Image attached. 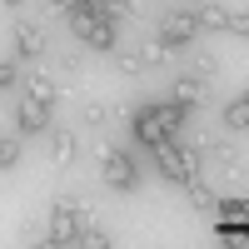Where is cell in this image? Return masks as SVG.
<instances>
[{
  "label": "cell",
  "mask_w": 249,
  "mask_h": 249,
  "mask_svg": "<svg viewBox=\"0 0 249 249\" xmlns=\"http://www.w3.org/2000/svg\"><path fill=\"white\" fill-rule=\"evenodd\" d=\"M70 20V30H75V40L80 45H90V50H115V15H105V10H75V15H65Z\"/></svg>",
  "instance_id": "1"
},
{
  "label": "cell",
  "mask_w": 249,
  "mask_h": 249,
  "mask_svg": "<svg viewBox=\"0 0 249 249\" xmlns=\"http://www.w3.org/2000/svg\"><path fill=\"white\" fill-rule=\"evenodd\" d=\"M150 150H155V164H160V175L170 184H184L190 175H199V164H190V155H184V144L175 135H164L160 144H150Z\"/></svg>",
  "instance_id": "2"
},
{
  "label": "cell",
  "mask_w": 249,
  "mask_h": 249,
  "mask_svg": "<svg viewBox=\"0 0 249 249\" xmlns=\"http://www.w3.org/2000/svg\"><path fill=\"white\" fill-rule=\"evenodd\" d=\"M100 175H105V184L110 190H135L140 184V170H135V160L120 150V144H105V150H100Z\"/></svg>",
  "instance_id": "3"
},
{
  "label": "cell",
  "mask_w": 249,
  "mask_h": 249,
  "mask_svg": "<svg viewBox=\"0 0 249 249\" xmlns=\"http://www.w3.org/2000/svg\"><path fill=\"white\" fill-rule=\"evenodd\" d=\"M80 214H85V210H75L70 199H55V210H50V234H45V244H50V249H65V244H75V234H80Z\"/></svg>",
  "instance_id": "4"
},
{
  "label": "cell",
  "mask_w": 249,
  "mask_h": 249,
  "mask_svg": "<svg viewBox=\"0 0 249 249\" xmlns=\"http://www.w3.org/2000/svg\"><path fill=\"white\" fill-rule=\"evenodd\" d=\"M195 30H199V25H195V15H190V10H179V15H164V20H160V35H155V40L175 55V50H184V45L195 40Z\"/></svg>",
  "instance_id": "5"
},
{
  "label": "cell",
  "mask_w": 249,
  "mask_h": 249,
  "mask_svg": "<svg viewBox=\"0 0 249 249\" xmlns=\"http://www.w3.org/2000/svg\"><path fill=\"white\" fill-rule=\"evenodd\" d=\"M15 124H20V135H45V130H50V105H45V100H35V95H20Z\"/></svg>",
  "instance_id": "6"
},
{
  "label": "cell",
  "mask_w": 249,
  "mask_h": 249,
  "mask_svg": "<svg viewBox=\"0 0 249 249\" xmlns=\"http://www.w3.org/2000/svg\"><path fill=\"white\" fill-rule=\"evenodd\" d=\"M45 50H50L45 30H40L35 20H15V55H20V60H40Z\"/></svg>",
  "instance_id": "7"
},
{
  "label": "cell",
  "mask_w": 249,
  "mask_h": 249,
  "mask_svg": "<svg viewBox=\"0 0 249 249\" xmlns=\"http://www.w3.org/2000/svg\"><path fill=\"white\" fill-rule=\"evenodd\" d=\"M50 160L60 164V170L80 164V135L75 130H50Z\"/></svg>",
  "instance_id": "8"
},
{
  "label": "cell",
  "mask_w": 249,
  "mask_h": 249,
  "mask_svg": "<svg viewBox=\"0 0 249 249\" xmlns=\"http://www.w3.org/2000/svg\"><path fill=\"white\" fill-rule=\"evenodd\" d=\"M199 30H230V10L219 5V0H199V5L190 10Z\"/></svg>",
  "instance_id": "9"
},
{
  "label": "cell",
  "mask_w": 249,
  "mask_h": 249,
  "mask_svg": "<svg viewBox=\"0 0 249 249\" xmlns=\"http://www.w3.org/2000/svg\"><path fill=\"white\" fill-rule=\"evenodd\" d=\"M170 100H179L184 110H190V105H199V100H204V75H179V80H175V95H170Z\"/></svg>",
  "instance_id": "10"
},
{
  "label": "cell",
  "mask_w": 249,
  "mask_h": 249,
  "mask_svg": "<svg viewBox=\"0 0 249 249\" xmlns=\"http://www.w3.org/2000/svg\"><path fill=\"white\" fill-rule=\"evenodd\" d=\"M184 115H190V110H184L179 100H160V105H155V120L164 124V135H179L184 130Z\"/></svg>",
  "instance_id": "11"
},
{
  "label": "cell",
  "mask_w": 249,
  "mask_h": 249,
  "mask_svg": "<svg viewBox=\"0 0 249 249\" xmlns=\"http://www.w3.org/2000/svg\"><path fill=\"white\" fill-rule=\"evenodd\" d=\"M219 120H224V130L244 135V130H249V95H234L230 105H224V115H219Z\"/></svg>",
  "instance_id": "12"
},
{
  "label": "cell",
  "mask_w": 249,
  "mask_h": 249,
  "mask_svg": "<svg viewBox=\"0 0 249 249\" xmlns=\"http://www.w3.org/2000/svg\"><path fill=\"white\" fill-rule=\"evenodd\" d=\"M135 135H140V144H160V140H164V124L155 120V105H144V110L135 115Z\"/></svg>",
  "instance_id": "13"
},
{
  "label": "cell",
  "mask_w": 249,
  "mask_h": 249,
  "mask_svg": "<svg viewBox=\"0 0 249 249\" xmlns=\"http://www.w3.org/2000/svg\"><path fill=\"white\" fill-rule=\"evenodd\" d=\"M25 95H35V100H45V105H55V95H60V80L55 75H25Z\"/></svg>",
  "instance_id": "14"
},
{
  "label": "cell",
  "mask_w": 249,
  "mask_h": 249,
  "mask_svg": "<svg viewBox=\"0 0 249 249\" xmlns=\"http://www.w3.org/2000/svg\"><path fill=\"white\" fill-rule=\"evenodd\" d=\"M214 214H219V224H244L249 199H244V195H234V199H214Z\"/></svg>",
  "instance_id": "15"
},
{
  "label": "cell",
  "mask_w": 249,
  "mask_h": 249,
  "mask_svg": "<svg viewBox=\"0 0 249 249\" xmlns=\"http://www.w3.org/2000/svg\"><path fill=\"white\" fill-rule=\"evenodd\" d=\"M115 65H120V75H144L150 60H144V50H115Z\"/></svg>",
  "instance_id": "16"
},
{
  "label": "cell",
  "mask_w": 249,
  "mask_h": 249,
  "mask_svg": "<svg viewBox=\"0 0 249 249\" xmlns=\"http://www.w3.org/2000/svg\"><path fill=\"white\" fill-rule=\"evenodd\" d=\"M15 164H20V140L0 135V170H15Z\"/></svg>",
  "instance_id": "17"
},
{
  "label": "cell",
  "mask_w": 249,
  "mask_h": 249,
  "mask_svg": "<svg viewBox=\"0 0 249 249\" xmlns=\"http://www.w3.org/2000/svg\"><path fill=\"white\" fill-rule=\"evenodd\" d=\"M219 244H230V249H244V244H249L244 224H219Z\"/></svg>",
  "instance_id": "18"
},
{
  "label": "cell",
  "mask_w": 249,
  "mask_h": 249,
  "mask_svg": "<svg viewBox=\"0 0 249 249\" xmlns=\"http://www.w3.org/2000/svg\"><path fill=\"white\" fill-rule=\"evenodd\" d=\"M110 124V105H85V130H105Z\"/></svg>",
  "instance_id": "19"
},
{
  "label": "cell",
  "mask_w": 249,
  "mask_h": 249,
  "mask_svg": "<svg viewBox=\"0 0 249 249\" xmlns=\"http://www.w3.org/2000/svg\"><path fill=\"white\" fill-rule=\"evenodd\" d=\"M80 75V55L70 50V55H60V80H75Z\"/></svg>",
  "instance_id": "20"
},
{
  "label": "cell",
  "mask_w": 249,
  "mask_h": 249,
  "mask_svg": "<svg viewBox=\"0 0 249 249\" xmlns=\"http://www.w3.org/2000/svg\"><path fill=\"white\" fill-rule=\"evenodd\" d=\"M20 80V70H15V60H0V90H10Z\"/></svg>",
  "instance_id": "21"
},
{
  "label": "cell",
  "mask_w": 249,
  "mask_h": 249,
  "mask_svg": "<svg viewBox=\"0 0 249 249\" xmlns=\"http://www.w3.org/2000/svg\"><path fill=\"white\" fill-rule=\"evenodd\" d=\"M230 30H234V35H249V15H244V10H230Z\"/></svg>",
  "instance_id": "22"
},
{
  "label": "cell",
  "mask_w": 249,
  "mask_h": 249,
  "mask_svg": "<svg viewBox=\"0 0 249 249\" xmlns=\"http://www.w3.org/2000/svg\"><path fill=\"white\" fill-rule=\"evenodd\" d=\"M55 10L60 15H75V10H85V0H55Z\"/></svg>",
  "instance_id": "23"
},
{
  "label": "cell",
  "mask_w": 249,
  "mask_h": 249,
  "mask_svg": "<svg viewBox=\"0 0 249 249\" xmlns=\"http://www.w3.org/2000/svg\"><path fill=\"white\" fill-rule=\"evenodd\" d=\"M0 5H5V10H20V5H25V0H0Z\"/></svg>",
  "instance_id": "24"
}]
</instances>
